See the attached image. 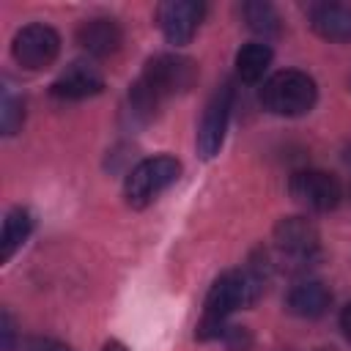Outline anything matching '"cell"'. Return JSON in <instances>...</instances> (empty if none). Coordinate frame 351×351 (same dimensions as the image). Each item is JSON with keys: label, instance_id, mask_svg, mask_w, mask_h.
<instances>
[{"label": "cell", "instance_id": "5b68a950", "mask_svg": "<svg viewBox=\"0 0 351 351\" xmlns=\"http://www.w3.org/2000/svg\"><path fill=\"white\" fill-rule=\"evenodd\" d=\"M11 55L27 71L49 69L60 55V36L55 27H49L44 22L25 25L22 30H16V36L11 41Z\"/></svg>", "mask_w": 351, "mask_h": 351}, {"label": "cell", "instance_id": "277c9868", "mask_svg": "<svg viewBox=\"0 0 351 351\" xmlns=\"http://www.w3.org/2000/svg\"><path fill=\"white\" fill-rule=\"evenodd\" d=\"M181 173V162L170 154H159V156H148L143 162H137L123 181V197L132 208H145L151 206L170 184H176Z\"/></svg>", "mask_w": 351, "mask_h": 351}, {"label": "cell", "instance_id": "603a6c76", "mask_svg": "<svg viewBox=\"0 0 351 351\" xmlns=\"http://www.w3.org/2000/svg\"><path fill=\"white\" fill-rule=\"evenodd\" d=\"M315 351H335V348H315Z\"/></svg>", "mask_w": 351, "mask_h": 351}, {"label": "cell", "instance_id": "6da1fadb", "mask_svg": "<svg viewBox=\"0 0 351 351\" xmlns=\"http://www.w3.org/2000/svg\"><path fill=\"white\" fill-rule=\"evenodd\" d=\"M197 80V63L178 52H159L145 60L143 74L129 85V115L137 123L156 118L162 101L186 93Z\"/></svg>", "mask_w": 351, "mask_h": 351}, {"label": "cell", "instance_id": "e0dca14e", "mask_svg": "<svg viewBox=\"0 0 351 351\" xmlns=\"http://www.w3.org/2000/svg\"><path fill=\"white\" fill-rule=\"evenodd\" d=\"M22 123H25V101L5 88L3 90V104H0V129H3L5 137H11L22 129Z\"/></svg>", "mask_w": 351, "mask_h": 351}, {"label": "cell", "instance_id": "d6986e66", "mask_svg": "<svg viewBox=\"0 0 351 351\" xmlns=\"http://www.w3.org/2000/svg\"><path fill=\"white\" fill-rule=\"evenodd\" d=\"M22 351H71V348L55 337H27L22 343Z\"/></svg>", "mask_w": 351, "mask_h": 351}, {"label": "cell", "instance_id": "8992f818", "mask_svg": "<svg viewBox=\"0 0 351 351\" xmlns=\"http://www.w3.org/2000/svg\"><path fill=\"white\" fill-rule=\"evenodd\" d=\"M233 96H236L233 82H222L206 101V110H203V118L197 126V140H195L197 154L203 159H214L225 143V132H228L230 110H233Z\"/></svg>", "mask_w": 351, "mask_h": 351}, {"label": "cell", "instance_id": "44dd1931", "mask_svg": "<svg viewBox=\"0 0 351 351\" xmlns=\"http://www.w3.org/2000/svg\"><path fill=\"white\" fill-rule=\"evenodd\" d=\"M340 329H343V335H346V340L351 343V302L340 310Z\"/></svg>", "mask_w": 351, "mask_h": 351}, {"label": "cell", "instance_id": "4fadbf2b", "mask_svg": "<svg viewBox=\"0 0 351 351\" xmlns=\"http://www.w3.org/2000/svg\"><path fill=\"white\" fill-rule=\"evenodd\" d=\"M329 304H332V291L321 280H302L285 296L288 313L299 318H321L329 310Z\"/></svg>", "mask_w": 351, "mask_h": 351}, {"label": "cell", "instance_id": "ba28073f", "mask_svg": "<svg viewBox=\"0 0 351 351\" xmlns=\"http://www.w3.org/2000/svg\"><path fill=\"white\" fill-rule=\"evenodd\" d=\"M288 192L299 206L310 211H332L343 197L337 176L326 170H296L288 178Z\"/></svg>", "mask_w": 351, "mask_h": 351}, {"label": "cell", "instance_id": "9c48e42d", "mask_svg": "<svg viewBox=\"0 0 351 351\" xmlns=\"http://www.w3.org/2000/svg\"><path fill=\"white\" fill-rule=\"evenodd\" d=\"M203 16H206V3L200 0H165L156 8V25L162 36L176 47L192 41Z\"/></svg>", "mask_w": 351, "mask_h": 351}, {"label": "cell", "instance_id": "7c38bea8", "mask_svg": "<svg viewBox=\"0 0 351 351\" xmlns=\"http://www.w3.org/2000/svg\"><path fill=\"white\" fill-rule=\"evenodd\" d=\"M310 27L326 41H351V3L321 0L307 8Z\"/></svg>", "mask_w": 351, "mask_h": 351}, {"label": "cell", "instance_id": "ac0fdd59", "mask_svg": "<svg viewBox=\"0 0 351 351\" xmlns=\"http://www.w3.org/2000/svg\"><path fill=\"white\" fill-rule=\"evenodd\" d=\"M222 340L230 351H250L252 348V335H250L247 326H228Z\"/></svg>", "mask_w": 351, "mask_h": 351}, {"label": "cell", "instance_id": "7402d4cb", "mask_svg": "<svg viewBox=\"0 0 351 351\" xmlns=\"http://www.w3.org/2000/svg\"><path fill=\"white\" fill-rule=\"evenodd\" d=\"M101 351H126V346L118 343V340H107V343L101 346Z\"/></svg>", "mask_w": 351, "mask_h": 351}, {"label": "cell", "instance_id": "3957f363", "mask_svg": "<svg viewBox=\"0 0 351 351\" xmlns=\"http://www.w3.org/2000/svg\"><path fill=\"white\" fill-rule=\"evenodd\" d=\"M258 99H261V107L271 115L299 118V115H304L315 107L318 88H315V80L307 71L282 69V71H274L263 82Z\"/></svg>", "mask_w": 351, "mask_h": 351}, {"label": "cell", "instance_id": "2e32d148", "mask_svg": "<svg viewBox=\"0 0 351 351\" xmlns=\"http://www.w3.org/2000/svg\"><path fill=\"white\" fill-rule=\"evenodd\" d=\"M241 16L247 22V27L263 38H271V36H280L282 30V19L277 14V8L266 0H250L241 5Z\"/></svg>", "mask_w": 351, "mask_h": 351}, {"label": "cell", "instance_id": "8fae6325", "mask_svg": "<svg viewBox=\"0 0 351 351\" xmlns=\"http://www.w3.org/2000/svg\"><path fill=\"white\" fill-rule=\"evenodd\" d=\"M101 90H104V77L93 66H88L82 60H74L71 66H66L58 74V80L49 85V93L55 99H63V101L90 99V96H96Z\"/></svg>", "mask_w": 351, "mask_h": 351}, {"label": "cell", "instance_id": "7a4b0ae2", "mask_svg": "<svg viewBox=\"0 0 351 351\" xmlns=\"http://www.w3.org/2000/svg\"><path fill=\"white\" fill-rule=\"evenodd\" d=\"M266 277H269V263H263V266L252 263L247 269H230V271L219 274L206 293L203 315L225 321L230 313L255 304L266 288Z\"/></svg>", "mask_w": 351, "mask_h": 351}, {"label": "cell", "instance_id": "9a60e30c", "mask_svg": "<svg viewBox=\"0 0 351 351\" xmlns=\"http://www.w3.org/2000/svg\"><path fill=\"white\" fill-rule=\"evenodd\" d=\"M33 233V214L22 206L11 208L3 219V230H0V261L8 263L14 258V252L27 241V236Z\"/></svg>", "mask_w": 351, "mask_h": 351}, {"label": "cell", "instance_id": "ffe728a7", "mask_svg": "<svg viewBox=\"0 0 351 351\" xmlns=\"http://www.w3.org/2000/svg\"><path fill=\"white\" fill-rule=\"evenodd\" d=\"M0 332H3V351H14L16 346V326H14V318L8 310L0 313Z\"/></svg>", "mask_w": 351, "mask_h": 351}, {"label": "cell", "instance_id": "5bb4252c", "mask_svg": "<svg viewBox=\"0 0 351 351\" xmlns=\"http://www.w3.org/2000/svg\"><path fill=\"white\" fill-rule=\"evenodd\" d=\"M271 58H274V52H271V47H269L266 41H250V44H244V47L236 52V58H233L236 77H239L241 82H247V85L261 82L263 74H266L269 66H271Z\"/></svg>", "mask_w": 351, "mask_h": 351}, {"label": "cell", "instance_id": "52a82bcc", "mask_svg": "<svg viewBox=\"0 0 351 351\" xmlns=\"http://www.w3.org/2000/svg\"><path fill=\"white\" fill-rule=\"evenodd\" d=\"M274 250L282 261L296 266H310L321 252L318 228L307 217H282L274 225Z\"/></svg>", "mask_w": 351, "mask_h": 351}, {"label": "cell", "instance_id": "30bf717a", "mask_svg": "<svg viewBox=\"0 0 351 351\" xmlns=\"http://www.w3.org/2000/svg\"><path fill=\"white\" fill-rule=\"evenodd\" d=\"M77 44L90 58H110L123 47V27L112 16H90L77 25Z\"/></svg>", "mask_w": 351, "mask_h": 351}]
</instances>
